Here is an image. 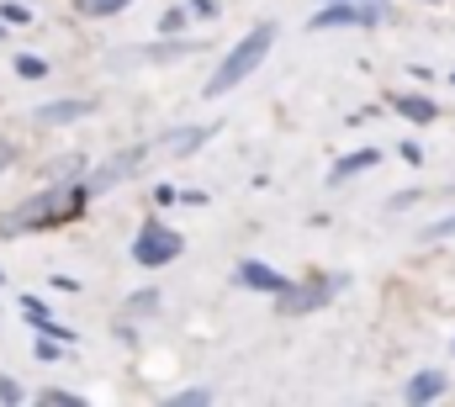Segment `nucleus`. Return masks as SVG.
Here are the masks:
<instances>
[{
    "instance_id": "39448f33",
    "label": "nucleus",
    "mask_w": 455,
    "mask_h": 407,
    "mask_svg": "<svg viewBox=\"0 0 455 407\" xmlns=\"http://www.w3.org/2000/svg\"><path fill=\"white\" fill-rule=\"evenodd\" d=\"M85 111H91V101H53V106H37V122L64 127V122H80Z\"/></svg>"
},
{
    "instance_id": "20e7f679",
    "label": "nucleus",
    "mask_w": 455,
    "mask_h": 407,
    "mask_svg": "<svg viewBox=\"0 0 455 407\" xmlns=\"http://www.w3.org/2000/svg\"><path fill=\"white\" fill-rule=\"evenodd\" d=\"M238 281H243V286H254V291H275V297H281V291H291V286H286L270 265H259V259H243V265H238Z\"/></svg>"
},
{
    "instance_id": "6e6552de",
    "label": "nucleus",
    "mask_w": 455,
    "mask_h": 407,
    "mask_svg": "<svg viewBox=\"0 0 455 407\" xmlns=\"http://www.w3.org/2000/svg\"><path fill=\"white\" fill-rule=\"evenodd\" d=\"M397 111L408 122H435V101H424V96H397Z\"/></svg>"
},
{
    "instance_id": "2eb2a0df",
    "label": "nucleus",
    "mask_w": 455,
    "mask_h": 407,
    "mask_svg": "<svg viewBox=\"0 0 455 407\" xmlns=\"http://www.w3.org/2000/svg\"><path fill=\"white\" fill-rule=\"evenodd\" d=\"M455 233V217H445V222H435V227H429V238H451Z\"/></svg>"
},
{
    "instance_id": "7ed1b4c3",
    "label": "nucleus",
    "mask_w": 455,
    "mask_h": 407,
    "mask_svg": "<svg viewBox=\"0 0 455 407\" xmlns=\"http://www.w3.org/2000/svg\"><path fill=\"white\" fill-rule=\"evenodd\" d=\"M376 21V5H344V0H329L318 16H313V27L323 32V27H371Z\"/></svg>"
},
{
    "instance_id": "9b49d317",
    "label": "nucleus",
    "mask_w": 455,
    "mask_h": 407,
    "mask_svg": "<svg viewBox=\"0 0 455 407\" xmlns=\"http://www.w3.org/2000/svg\"><path fill=\"white\" fill-rule=\"evenodd\" d=\"M16 75H21V80H43V75H48V64H43V59H32V53H21V59H16Z\"/></svg>"
},
{
    "instance_id": "423d86ee",
    "label": "nucleus",
    "mask_w": 455,
    "mask_h": 407,
    "mask_svg": "<svg viewBox=\"0 0 455 407\" xmlns=\"http://www.w3.org/2000/svg\"><path fill=\"white\" fill-rule=\"evenodd\" d=\"M371 164H381V154H376V148H360V154H349V159L334 164V175H329V180H349V175H360V170H371Z\"/></svg>"
},
{
    "instance_id": "f3484780",
    "label": "nucleus",
    "mask_w": 455,
    "mask_h": 407,
    "mask_svg": "<svg viewBox=\"0 0 455 407\" xmlns=\"http://www.w3.org/2000/svg\"><path fill=\"white\" fill-rule=\"evenodd\" d=\"M5 159H11V154H5V148H0V170H5Z\"/></svg>"
},
{
    "instance_id": "f257e3e1",
    "label": "nucleus",
    "mask_w": 455,
    "mask_h": 407,
    "mask_svg": "<svg viewBox=\"0 0 455 407\" xmlns=\"http://www.w3.org/2000/svg\"><path fill=\"white\" fill-rule=\"evenodd\" d=\"M270 37H275V27H254V32L228 53L223 64H218V75L207 80V96H223V91H233L238 80H249V75L259 69V59L270 53Z\"/></svg>"
},
{
    "instance_id": "9d476101",
    "label": "nucleus",
    "mask_w": 455,
    "mask_h": 407,
    "mask_svg": "<svg viewBox=\"0 0 455 407\" xmlns=\"http://www.w3.org/2000/svg\"><path fill=\"white\" fill-rule=\"evenodd\" d=\"M122 5H132V0H75L80 16H112V11H122Z\"/></svg>"
},
{
    "instance_id": "ddd939ff",
    "label": "nucleus",
    "mask_w": 455,
    "mask_h": 407,
    "mask_svg": "<svg viewBox=\"0 0 455 407\" xmlns=\"http://www.w3.org/2000/svg\"><path fill=\"white\" fill-rule=\"evenodd\" d=\"M196 143H202V132H175V138H170L175 154H186V148H196Z\"/></svg>"
},
{
    "instance_id": "0eeeda50",
    "label": "nucleus",
    "mask_w": 455,
    "mask_h": 407,
    "mask_svg": "<svg viewBox=\"0 0 455 407\" xmlns=\"http://www.w3.org/2000/svg\"><path fill=\"white\" fill-rule=\"evenodd\" d=\"M440 392H445V376H440V371H424V376L408 381V397H413V403H429V397H440Z\"/></svg>"
},
{
    "instance_id": "f8f14e48",
    "label": "nucleus",
    "mask_w": 455,
    "mask_h": 407,
    "mask_svg": "<svg viewBox=\"0 0 455 407\" xmlns=\"http://www.w3.org/2000/svg\"><path fill=\"white\" fill-rule=\"evenodd\" d=\"M21 312H27V317H32L37 328H43V323H53V317H48V307L37 302V297H21Z\"/></svg>"
},
{
    "instance_id": "f03ea898",
    "label": "nucleus",
    "mask_w": 455,
    "mask_h": 407,
    "mask_svg": "<svg viewBox=\"0 0 455 407\" xmlns=\"http://www.w3.org/2000/svg\"><path fill=\"white\" fill-rule=\"evenodd\" d=\"M175 254H180V233L164 227V222H148V227L132 238V259H138V265H170Z\"/></svg>"
},
{
    "instance_id": "4468645a",
    "label": "nucleus",
    "mask_w": 455,
    "mask_h": 407,
    "mask_svg": "<svg viewBox=\"0 0 455 407\" xmlns=\"http://www.w3.org/2000/svg\"><path fill=\"white\" fill-rule=\"evenodd\" d=\"M43 403H53V407H80V397H69V392H43Z\"/></svg>"
},
{
    "instance_id": "dca6fc26",
    "label": "nucleus",
    "mask_w": 455,
    "mask_h": 407,
    "mask_svg": "<svg viewBox=\"0 0 455 407\" xmlns=\"http://www.w3.org/2000/svg\"><path fill=\"white\" fill-rule=\"evenodd\" d=\"M16 397H21V392H16V381H5V376H0V403H16Z\"/></svg>"
},
{
    "instance_id": "1a4fd4ad",
    "label": "nucleus",
    "mask_w": 455,
    "mask_h": 407,
    "mask_svg": "<svg viewBox=\"0 0 455 407\" xmlns=\"http://www.w3.org/2000/svg\"><path fill=\"white\" fill-rule=\"evenodd\" d=\"M323 302H329L323 286H313V291H302V297H286V291H281V312H307V307H323Z\"/></svg>"
}]
</instances>
